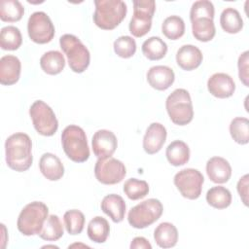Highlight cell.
I'll return each mask as SVG.
<instances>
[{"mask_svg": "<svg viewBox=\"0 0 249 249\" xmlns=\"http://www.w3.org/2000/svg\"><path fill=\"white\" fill-rule=\"evenodd\" d=\"M5 153L6 162L11 169L18 172L26 171L33 161L30 137L23 132L10 135L5 142Z\"/></svg>", "mask_w": 249, "mask_h": 249, "instance_id": "cell-1", "label": "cell"}, {"mask_svg": "<svg viewBox=\"0 0 249 249\" xmlns=\"http://www.w3.org/2000/svg\"><path fill=\"white\" fill-rule=\"evenodd\" d=\"M93 21L104 30L116 28L125 18L127 8L122 0H95Z\"/></svg>", "mask_w": 249, "mask_h": 249, "instance_id": "cell-2", "label": "cell"}, {"mask_svg": "<svg viewBox=\"0 0 249 249\" xmlns=\"http://www.w3.org/2000/svg\"><path fill=\"white\" fill-rule=\"evenodd\" d=\"M61 144L66 156L75 162H84L89 158V148L84 129L70 124L61 133Z\"/></svg>", "mask_w": 249, "mask_h": 249, "instance_id": "cell-3", "label": "cell"}, {"mask_svg": "<svg viewBox=\"0 0 249 249\" xmlns=\"http://www.w3.org/2000/svg\"><path fill=\"white\" fill-rule=\"evenodd\" d=\"M48 216L49 208L44 202L32 201L20 211L17 221L18 230L26 236L39 234Z\"/></svg>", "mask_w": 249, "mask_h": 249, "instance_id": "cell-4", "label": "cell"}, {"mask_svg": "<svg viewBox=\"0 0 249 249\" xmlns=\"http://www.w3.org/2000/svg\"><path fill=\"white\" fill-rule=\"evenodd\" d=\"M165 108L171 122L178 125L190 124L194 118V108L189 91L176 89L166 98Z\"/></svg>", "mask_w": 249, "mask_h": 249, "instance_id": "cell-5", "label": "cell"}, {"mask_svg": "<svg viewBox=\"0 0 249 249\" xmlns=\"http://www.w3.org/2000/svg\"><path fill=\"white\" fill-rule=\"evenodd\" d=\"M59 45L73 72L82 73L89 67L90 53L78 37L73 34H64L59 38Z\"/></svg>", "mask_w": 249, "mask_h": 249, "instance_id": "cell-6", "label": "cell"}, {"mask_svg": "<svg viewBox=\"0 0 249 249\" xmlns=\"http://www.w3.org/2000/svg\"><path fill=\"white\" fill-rule=\"evenodd\" d=\"M163 211L161 202L157 198H148L133 206L128 214L127 221L135 229H144L160 219Z\"/></svg>", "mask_w": 249, "mask_h": 249, "instance_id": "cell-7", "label": "cell"}, {"mask_svg": "<svg viewBox=\"0 0 249 249\" xmlns=\"http://www.w3.org/2000/svg\"><path fill=\"white\" fill-rule=\"evenodd\" d=\"M156 11L154 0H134L133 16L129 21V32L137 38L146 35L152 27V18Z\"/></svg>", "mask_w": 249, "mask_h": 249, "instance_id": "cell-8", "label": "cell"}, {"mask_svg": "<svg viewBox=\"0 0 249 249\" xmlns=\"http://www.w3.org/2000/svg\"><path fill=\"white\" fill-rule=\"evenodd\" d=\"M29 115L36 131L43 136L53 135L58 128V121L53 109L43 100H36L29 108Z\"/></svg>", "mask_w": 249, "mask_h": 249, "instance_id": "cell-9", "label": "cell"}, {"mask_svg": "<svg viewBox=\"0 0 249 249\" xmlns=\"http://www.w3.org/2000/svg\"><path fill=\"white\" fill-rule=\"evenodd\" d=\"M174 185L180 194L188 199H196L201 195L204 177L195 168H185L174 176Z\"/></svg>", "mask_w": 249, "mask_h": 249, "instance_id": "cell-10", "label": "cell"}, {"mask_svg": "<svg viewBox=\"0 0 249 249\" xmlns=\"http://www.w3.org/2000/svg\"><path fill=\"white\" fill-rule=\"evenodd\" d=\"M126 174L124 164L112 157L98 159L94 166V175L98 182L104 185L120 183Z\"/></svg>", "mask_w": 249, "mask_h": 249, "instance_id": "cell-11", "label": "cell"}, {"mask_svg": "<svg viewBox=\"0 0 249 249\" xmlns=\"http://www.w3.org/2000/svg\"><path fill=\"white\" fill-rule=\"evenodd\" d=\"M27 32L34 43L47 44L53 40L55 31L50 17L45 12L39 11L29 17Z\"/></svg>", "mask_w": 249, "mask_h": 249, "instance_id": "cell-12", "label": "cell"}, {"mask_svg": "<svg viewBox=\"0 0 249 249\" xmlns=\"http://www.w3.org/2000/svg\"><path fill=\"white\" fill-rule=\"evenodd\" d=\"M93 154L98 159H105L111 157L118 146L116 135L107 129L97 130L91 139Z\"/></svg>", "mask_w": 249, "mask_h": 249, "instance_id": "cell-13", "label": "cell"}, {"mask_svg": "<svg viewBox=\"0 0 249 249\" xmlns=\"http://www.w3.org/2000/svg\"><path fill=\"white\" fill-rule=\"evenodd\" d=\"M208 91L217 98L231 97L235 90L233 79L226 73H215L207 81Z\"/></svg>", "mask_w": 249, "mask_h": 249, "instance_id": "cell-14", "label": "cell"}, {"mask_svg": "<svg viewBox=\"0 0 249 249\" xmlns=\"http://www.w3.org/2000/svg\"><path fill=\"white\" fill-rule=\"evenodd\" d=\"M167 136L166 128L160 123H152L143 137V148L144 151L153 155L160 151L163 144L165 143Z\"/></svg>", "mask_w": 249, "mask_h": 249, "instance_id": "cell-15", "label": "cell"}, {"mask_svg": "<svg viewBox=\"0 0 249 249\" xmlns=\"http://www.w3.org/2000/svg\"><path fill=\"white\" fill-rule=\"evenodd\" d=\"M175 80L173 70L165 65H156L147 72V81L149 85L157 90L167 89Z\"/></svg>", "mask_w": 249, "mask_h": 249, "instance_id": "cell-16", "label": "cell"}, {"mask_svg": "<svg viewBox=\"0 0 249 249\" xmlns=\"http://www.w3.org/2000/svg\"><path fill=\"white\" fill-rule=\"evenodd\" d=\"M206 173L212 182L224 184L228 182L231 176V166L226 159L213 157L206 162Z\"/></svg>", "mask_w": 249, "mask_h": 249, "instance_id": "cell-17", "label": "cell"}, {"mask_svg": "<svg viewBox=\"0 0 249 249\" xmlns=\"http://www.w3.org/2000/svg\"><path fill=\"white\" fill-rule=\"evenodd\" d=\"M20 60L12 54L4 55L0 59V83L5 86L16 84L20 76Z\"/></svg>", "mask_w": 249, "mask_h": 249, "instance_id": "cell-18", "label": "cell"}, {"mask_svg": "<svg viewBox=\"0 0 249 249\" xmlns=\"http://www.w3.org/2000/svg\"><path fill=\"white\" fill-rule=\"evenodd\" d=\"M203 59L201 51L194 45H184L176 53V62L183 70L191 71L197 68Z\"/></svg>", "mask_w": 249, "mask_h": 249, "instance_id": "cell-19", "label": "cell"}, {"mask_svg": "<svg viewBox=\"0 0 249 249\" xmlns=\"http://www.w3.org/2000/svg\"><path fill=\"white\" fill-rule=\"evenodd\" d=\"M39 168L50 181H57L64 174V166L58 157L52 153H45L40 159Z\"/></svg>", "mask_w": 249, "mask_h": 249, "instance_id": "cell-20", "label": "cell"}, {"mask_svg": "<svg viewBox=\"0 0 249 249\" xmlns=\"http://www.w3.org/2000/svg\"><path fill=\"white\" fill-rule=\"evenodd\" d=\"M101 210L111 218L115 223L124 220L125 214V202L124 198L116 194H110L103 197L101 201Z\"/></svg>", "mask_w": 249, "mask_h": 249, "instance_id": "cell-21", "label": "cell"}, {"mask_svg": "<svg viewBox=\"0 0 249 249\" xmlns=\"http://www.w3.org/2000/svg\"><path fill=\"white\" fill-rule=\"evenodd\" d=\"M154 239L160 248L174 247L178 241V231L173 224L162 222L155 229Z\"/></svg>", "mask_w": 249, "mask_h": 249, "instance_id": "cell-22", "label": "cell"}, {"mask_svg": "<svg viewBox=\"0 0 249 249\" xmlns=\"http://www.w3.org/2000/svg\"><path fill=\"white\" fill-rule=\"evenodd\" d=\"M192 22V32L194 37L201 42L211 41L215 34L216 28L213 18L200 17L191 20Z\"/></svg>", "mask_w": 249, "mask_h": 249, "instance_id": "cell-23", "label": "cell"}, {"mask_svg": "<svg viewBox=\"0 0 249 249\" xmlns=\"http://www.w3.org/2000/svg\"><path fill=\"white\" fill-rule=\"evenodd\" d=\"M165 156L170 164L184 165L190 160V148L184 141L174 140L167 146Z\"/></svg>", "mask_w": 249, "mask_h": 249, "instance_id": "cell-24", "label": "cell"}, {"mask_svg": "<svg viewBox=\"0 0 249 249\" xmlns=\"http://www.w3.org/2000/svg\"><path fill=\"white\" fill-rule=\"evenodd\" d=\"M42 70L49 75L59 74L65 67V58L58 51H49L40 58Z\"/></svg>", "mask_w": 249, "mask_h": 249, "instance_id": "cell-25", "label": "cell"}, {"mask_svg": "<svg viewBox=\"0 0 249 249\" xmlns=\"http://www.w3.org/2000/svg\"><path fill=\"white\" fill-rule=\"evenodd\" d=\"M87 232L89 239L93 242L103 243L107 240L109 236L110 225L105 218L101 216H96L89 221Z\"/></svg>", "mask_w": 249, "mask_h": 249, "instance_id": "cell-26", "label": "cell"}, {"mask_svg": "<svg viewBox=\"0 0 249 249\" xmlns=\"http://www.w3.org/2000/svg\"><path fill=\"white\" fill-rule=\"evenodd\" d=\"M220 24L222 29L230 34H235L243 28V19L236 9L226 8L220 17Z\"/></svg>", "mask_w": 249, "mask_h": 249, "instance_id": "cell-27", "label": "cell"}, {"mask_svg": "<svg viewBox=\"0 0 249 249\" xmlns=\"http://www.w3.org/2000/svg\"><path fill=\"white\" fill-rule=\"evenodd\" d=\"M142 53L150 60H160L167 53L166 43L158 36H152L142 44Z\"/></svg>", "mask_w": 249, "mask_h": 249, "instance_id": "cell-28", "label": "cell"}, {"mask_svg": "<svg viewBox=\"0 0 249 249\" xmlns=\"http://www.w3.org/2000/svg\"><path fill=\"white\" fill-rule=\"evenodd\" d=\"M206 201L214 208L225 209L231 203V194L223 186H215L207 191Z\"/></svg>", "mask_w": 249, "mask_h": 249, "instance_id": "cell-29", "label": "cell"}, {"mask_svg": "<svg viewBox=\"0 0 249 249\" xmlns=\"http://www.w3.org/2000/svg\"><path fill=\"white\" fill-rule=\"evenodd\" d=\"M24 14V8L18 0L0 1V18L7 22H16L21 19Z\"/></svg>", "mask_w": 249, "mask_h": 249, "instance_id": "cell-30", "label": "cell"}, {"mask_svg": "<svg viewBox=\"0 0 249 249\" xmlns=\"http://www.w3.org/2000/svg\"><path fill=\"white\" fill-rule=\"evenodd\" d=\"M22 43V36L19 29L14 25H8L1 29L0 47L6 51H16Z\"/></svg>", "mask_w": 249, "mask_h": 249, "instance_id": "cell-31", "label": "cell"}, {"mask_svg": "<svg viewBox=\"0 0 249 249\" xmlns=\"http://www.w3.org/2000/svg\"><path fill=\"white\" fill-rule=\"evenodd\" d=\"M63 226L58 216L53 214L48 216L38 235L47 241H56L63 235Z\"/></svg>", "mask_w": 249, "mask_h": 249, "instance_id": "cell-32", "label": "cell"}, {"mask_svg": "<svg viewBox=\"0 0 249 249\" xmlns=\"http://www.w3.org/2000/svg\"><path fill=\"white\" fill-rule=\"evenodd\" d=\"M230 133L232 139L240 144L245 145L249 142V121L244 117H236L230 124Z\"/></svg>", "mask_w": 249, "mask_h": 249, "instance_id": "cell-33", "label": "cell"}, {"mask_svg": "<svg viewBox=\"0 0 249 249\" xmlns=\"http://www.w3.org/2000/svg\"><path fill=\"white\" fill-rule=\"evenodd\" d=\"M161 31L169 40H177L185 33V22L179 16L167 17L161 24Z\"/></svg>", "mask_w": 249, "mask_h": 249, "instance_id": "cell-34", "label": "cell"}, {"mask_svg": "<svg viewBox=\"0 0 249 249\" xmlns=\"http://www.w3.org/2000/svg\"><path fill=\"white\" fill-rule=\"evenodd\" d=\"M123 190L129 199L138 200L148 195L149 185L145 180L130 178L124 182Z\"/></svg>", "mask_w": 249, "mask_h": 249, "instance_id": "cell-35", "label": "cell"}, {"mask_svg": "<svg viewBox=\"0 0 249 249\" xmlns=\"http://www.w3.org/2000/svg\"><path fill=\"white\" fill-rule=\"evenodd\" d=\"M64 226L69 234L76 235L82 232L85 226V215L78 209H71L63 215Z\"/></svg>", "mask_w": 249, "mask_h": 249, "instance_id": "cell-36", "label": "cell"}, {"mask_svg": "<svg viewBox=\"0 0 249 249\" xmlns=\"http://www.w3.org/2000/svg\"><path fill=\"white\" fill-rule=\"evenodd\" d=\"M114 52L120 57L129 58L136 52V42L130 36H120L114 42Z\"/></svg>", "mask_w": 249, "mask_h": 249, "instance_id": "cell-37", "label": "cell"}, {"mask_svg": "<svg viewBox=\"0 0 249 249\" xmlns=\"http://www.w3.org/2000/svg\"><path fill=\"white\" fill-rule=\"evenodd\" d=\"M214 5L208 0H198L193 3L190 11V19H194L200 17H206L214 18Z\"/></svg>", "mask_w": 249, "mask_h": 249, "instance_id": "cell-38", "label": "cell"}, {"mask_svg": "<svg viewBox=\"0 0 249 249\" xmlns=\"http://www.w3.org/2000/svg\"><path fill=\"white\" fill-rule=\"evenodd\" d=\"M248 61H249V52L245 51L242 53L237 61L238 67V77L239 80L244 84V86H249V74H248Z\"/></svg>", "mask_w": 249, "mask_h": 249, "instance_id": "cell-39", "label": "cell"}, {"mask_svg": "<svg viewBox=\"0 0 249 249\" xmlns=\"http://www.w3.org/2000/svg\"><path fill=\"white\" fill-rule=\"evenodd\" d=\"M248 174L243 175L237 182V192L245 206H248Z\"/></svg>", "mask_w": 249, "mask_h": 249, "instance_id": "cell-40", "label": "cell"}, {"mask_svg": "<svg viewBox=\"0 0 249 249\" xmlns=\"http://www.w3.org/2000/svg\"><path fill=\"white\" fill-rule=\"evenodd\" d=\"M131 249H152L151 243L143 236L134 237L130 243Z\"/></svg>", "mask_w": 249, "mask_h": 249, "instance_id": "cell-41", "label": "cell"}, {"mask_svg": "<svg viewBox=\"0 0 249 249\" xmlns=\"http://www.w3.org/2000/svg\"><path fill=\"white\" fill-rule=\"evenodd\" d=\"M45 247H47V248H49V247H53V248H58L57 246H55V245H45V246H43V248H45Z\"/></svg>", "mask_w": 249, "mask_h": 249, "instance_id": "cell-42", "label": "cell"}]
</instances>
